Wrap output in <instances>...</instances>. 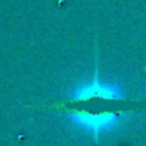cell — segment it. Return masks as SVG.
<instances>
[{
	"label": "cell",
	"mask_w": 146,
	"mask_h": 146,
	"mask_svg": "<svg viewBox=\"0 0 146 146\" xmlns=\"http://www.w3.org/2000/svg\"><path fill=\"white\" fill-rule=\"evenodd\" d=\"M63 111L72 119L74 124L88 132H93L94 135L111 129L119 121V115L113 111H91L86 108L72 107V105H64Z\"/></svg>",
	"instance_id": "obj_1"
},
{
	"label": "cell",
	"mask_w": 146,
	"mask_h": 146,
	"mask_svg": "<svg viewBox=\"0 0 146 146\" xmlns=\"http://www.w3.org/2000/svg\"><path fill=\"white\" fill-rule=\"evenodd\" d=\"M123 93L113 85H105L99 82L98 76L94 74V79L91 82H86L80 85L76 91L72 93L69 104H83V102L91 101H111V99H121Z\"/></svg>",
	"instance_id": "obj_2"
}]
</instances>
